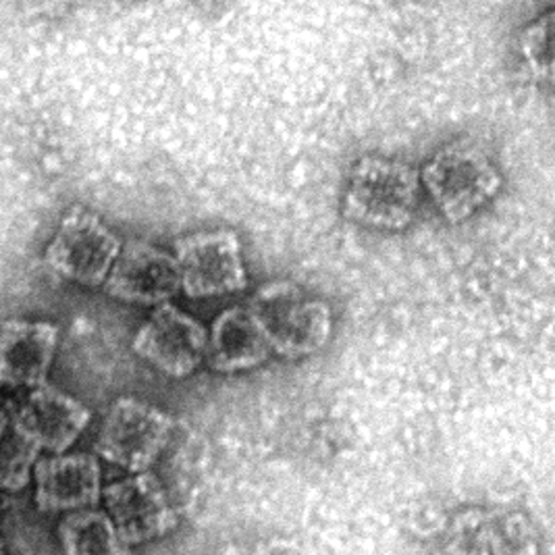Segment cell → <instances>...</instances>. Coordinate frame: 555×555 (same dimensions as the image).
<instances>
[{"mask_svg": "<svg viewBox=\"0 0 555 555\" xmlns=\"http://www.w3.org/2000/svg\"><path fill=\"white\" fill-rule=\"evenodd\" d=\"M267 335L271 352L302 360L327 348L333 310L325 300L306 294L294 281L278 279L260 285L246 304Z\"/></svg>", "mask_w": 555, "mask_h": 555, "instance_id": "3", "label": "cell"}, {"mask_svg": "<svg viewBox=\"0 0 555 555\" xmlns=\"http://www.w3.org/2000/svg\"><path fill=\"white\" fill-rule=\"evenodd\" d=\"M59 333L49 321L9 319L0 323V387L31 391L47 385Z\"/></svg>", "mask_w": 555, "mask_h": 555, "instance_id": "12", "label": "cell"}, {"mask_svg": "<svg viewBox=\"0 0 555 555\" xmlns=\"http://www.w3.org/2000/svg\"><path fill=\"white\" fill-rule=\"evenodd\" d=\"M520 52L537 79H552L554 65V11L541 15L520 34Z\"/></svg>", "mask_w": 555, "mask_h": 555, "instance_id": "17", "label": "cell"}, {"mask_svg": "<svg viewBox=\"0 0 555 555\" xmlns=\"http://www.w3.org/2000/svg\"><path fill=\"white\" fill-rule=\"evenodd\" d=\"M206 341L203 323L169 302L152 310L149 321L135 331L131 350L158 373L185 379L203 366Z\"/></svg>", "mask_w": 555, "mask_h": 555, "instance_id": "8", "label": "cell"}, {"mask_svg": "<svg viewBox=\"0 0 555 555\" xmlns=\"http://www.w3.org/2000/svg\"><path fill=\"white\" fill-rule=\"evenodd\" d=\"M121 237L86 206H72L47 246L44 262L54 275L83 287H101L121 253Z\"/></svg>", "mask_w": 555, "mask_h": 555, "instance_id": "5", "label": "cell"}, {"mask_svg": "<svg viewBox=\"0 0 555 555\" xmlns=\"http://www.w3.org/2000/svg\"><path fill=\"white\" fill-rule=\"evenodd\" d=\"M0 555H2V554H0Z\"/></svg>", "mask_w": 555, "mask_h": 555, "instance_id": "19", "label": "cell"}, {"mask_svg": "<svg viewBox=\"0 0 555 555\" xmlns=\"http://www.w3.org/2000/svg\"><path fill=\"white\" fill-rule=\"evenodd\" d=\"M537 539L522 514L466 512L450 530L448 555H534Z\"/></svg>", "mask_w": 555, "mask_h": 555, "instance_id": "14", "label": "cell"}, {"mask_svg": "<svg viewBox=\"0 0 555 555\" xmlns=\"http://www.w3.org/2000/svg\"><path fill=\"white\" fill-rule=\"evenodd\" d=\"M0 391H2V387H0Z\"/></svg>", "mask_w": 555, "mask_h": 555, "instance_id": "18", "label": "cell"}, {"mask_svg": "<svg viewBox=\"0 0 555 555\" xmlns=\"http://www.w3.org/2000/svg\"><path fill=\"white\" fill-rule=\"evenodd\" d=\"M40 450L20 427L15 404L0 405V491L17 493L31 482Z\"/></svg>", "mask_w": 555, "mask_h": 555, "instance_id": "16", "label": "cell"}, {"mask_svg": "<svg viewBox=\"0 0 555 555\" xmlns=\"http://www.w3.org/2000/svg\"><path fill=\"white\" fill-rule=\"evenodd\" d=\"M104 292L119 302L158 308L181 292L176 256L142 240H129L121 246Z\"/></svg>", "mask_w": 555, "mask_h": 555, "instance_id": "9", "label": "cell"}, {"mask_svg": "<svg viewBox=\"0 0 555 555\" xmlns=\"http://www.w3.org/2000/svg\"><path fill=\"white\" fill-rule=\"evenodd\" d=\"M173 430L176 421L169 412L126 396L104 412L94 450L129 475L149 473L171 443Z\"/></svg>", "mask_w": 555, "mask_h": 555, "instance_id": "4", "label": "cell"}, {"mask_svg": "<svg viewBox=\"0 0 555 555\" xmlns=\"http://www.w3.org/2000/svg\"><path fill=\"white\" fill-rule=\"evenodd\" d=\"M271 356L267 335L246 304L229 306L208 328L204 362L215 373L233 375L254 371Z\"/></svg>", "mask_w": 555, "mask_h": 555, "instance_id": "13", "label": "cell"}, {"mask_svg": "<svg viewBox=\"0 0 555 555\" xmlns=\"http://www.w3.org/2000/svg\"><path fill=\"white\" fill-rule=\"evenodd\" d=\"M171 254L179 267L181 292L192 300L229 296L248 287L244 244L231 229L194 231L177 237Z\"/></svg>", "mask_w": 555, "mask_h": 555, "instance_id": "6", "label": "cell"}, {"mask_svg": "<svg viewBox=\"0 0 555 555\" xmlns=\"http://www.w3.org/2000/svg\"><path fill=\"white\" fill-rule=\"evenodd\" d=\"M63 555H131L104 509H81L65 514L59 522Z\"/></svg>", "mask_w": 555, "mask_h": 555, "instance_id": "15", "label": "cell"}, {"mask_svg": "<svg viewBox=\"0 0 555 555\" xmlns=\"http://www.w3.org/2000/svg\"><path fill=\"white\" fill-rule=\"evenodd\" d=\"M34 502L47 514H72L96 507L102 498V470L92 454L40 457L34 466Z\"/></svg>", "mask_w": 555, "mask_h": 555, "instance_id": "10", "label": "cell"}, {"mask_svg": "<svg viewBox=\"0 0 555 555\" xmlns=\"http://www.w3.org/2000/svg\"><path fill=\"white\" fill-rule=\"evenodd\" d=\"M15 418L34 446L49 455L67 454L92 423V410L54 385L31 389Z\"/></svg>", "mask_w": 555, "mask_h": 555, "instance_id": "11", "label": "cell"}, {"mask_svg": "<svg viewBox=\"0 0 555 555\" xmlns=\"http://www.w3.org/2000/svg\"><path fill=\"white\" fill-rule=\"evenodd\" d=\"M418 177L435 208L452 225L475 217L504 185L498 163L470 138H455L443 144L418 169Z\"/></svg>", "mask_w": 555, "mask_h": 555, "instance_id": "1", "label": "cell"}, {"mask_svg": "<svg viewBox=\"0 0 555 555\" xmlns=\"http://www.w3.org/2000/svg\"><path fill=\"white\" fill-rule=\"evenodd\" d=\"M104 512L129 550L149 545L179 525V512L167 487L152 470L127 475L102 487Z\"/></svg>", "mask_w": 555, "mask_h": 555, "instance_id": "7", "label": "cell"}, {"mask_svg": "<svg viewBox=\"0 0 555 555\" xmlns=\"http://www.w3.org/2000/svg\"><path fill=\"white\" fill-rule=\"evenodd\" d=\"M418 169L400 158L362 156L348 179L341 215L360 228L402 231L418 208Z\"/></svg>", "mask_w": 555, "mask_h": 555, "instance_id": "2", "label": "cell"}]
</instances>
